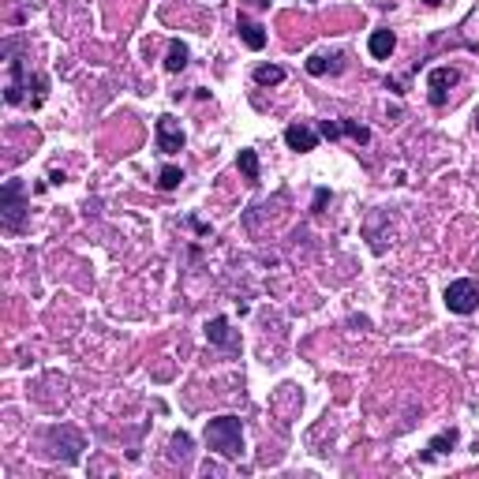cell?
I'll return each mask as SVG.
<instances>
[{
    "instance_id": "1",
    "label": "cell",
    "mask_w": 479,
    "mask_h": 479,
    "mask_svg": "<svg viewBox=\"0 0 479 479\" xmlns=\"http://www.w3.org/2000/svg\"><path fill=\"white\" fill-rule=\"evenodd\" d=\"M202 438H206V446L217 453V457H225V460H240V457H244V423H240V416L210 419L206 431H202Z\"/></svg>"
},
{
    "instance_id": "2",
    "label": "cell",
    "mask_w": 479,
    "mask_h": 479,
    "mask_svg": "<svg viewBox=\"0 0 479 479\" xmlns=\"http://www.w3.org/2000/svg\"><path fill=\"white\" fill-rule=\"evenodd\" d=\"M27 187H23V180H8L4 191H0V225H4L8 236H19L23 225H27Z\"/></svg>"
},
{
    "instance_id": "3",
    "label": "cell",
    "mask_w": 479,
    "mask_h": 479,
    "mask_svg": "<svg viewBox=\"0 0 479 479\" xmlns=\"http://www.w3.org/2000/svg\"><path fill=\"white\" fill-rule=\"evenodd\" d=\"M0 53L8 60V72H12V79H8L4 87V101L8 105H19L23 101V90H27V64H23V38H4V45H0Z\"/></svg>"
},
{
    "instance_id": "4",
    "label": "cell",
    "mask_w": 479,
    "mask_h": 479,
    "mask_svg": "<svg viewBox=\"0 0 479 479\" xmlns=\"http://www.w3.org/2000/svg\"><path fill=\"white\" fill-rule=\"evenodd\" d=\"M442 299H446V307L453 315H472L479 307V281H472V277L449 281L446 292H442Z\"/></svg>"
},
{
    "instance_id": "5",
    "label": "cell",
    "mask_w": 479,
    "mask_h": 479,
    "mask_svg": "<svg viewBox=\"0 0 479 479\" xmlns=\"http://www.w3.org/2000/svg\"><path fill=\"white\" fill-rule=\"evenodd\" d=\"M457 83H460V72H457V67H449V64H446V67H434V72L427 75V90H431L427 98H431V105H434V109L446 105L449 90L457 87Z\"/></svg>"
},
{
    "instance_id": "6",
    "label": "cell",
    "mask_w": 479,
    "mask_h": 479,
    "mask_svg": "<svg viewBox=\"0 0 479 479\" xmlns=\"http://www.w3.org/2000/svg\"><path fill=\"white\" fill-rule=\"evenodd\" d=\"M184 127H180V120L173 113H161L158 116V150L161 153H180L184 150Z\"/></svg>"
},
{
    "instance_id": "7",
    "label": "cell",
    "mask_w": 479,
    "mask_h": 479,
    "mask_svg": "<svg viewBox=\"0 0 479 479\" xmlns=\"http://www.w3.org/2000/svg\"><path fill=\"white\" fill-rule=\"evenodd\" d=\"M319 127H307V124H288L285 127V142H288V150H296V153H311L315 147H319Z\"/></svg>"
},
{
    "instance_id": "8",
    "label": "cell",
    "mask_w": 479,
    "mask_h": 479,
    "mask_svg": "<svg viewBox=\"0 0 479 479\" xmlns=\"http://www.w3.org/2000/svg\"><path fill=\"white\" fill-rule=\"evenodd\" d=\"M206 341H210V345H217V348H225V352H240V337L228 330L225 315H217V319L206 322Z\"/></svg>"
},
{
    "instance_id": "9",
    "label": "cell",
    "mask_w": 479,
    "mask_h": 479,
    "mask_svg": "<svg viewBox=\"0 0 479 479\" xmlns=\"http://www.w3.org/2000/svg\"><path fill=\"white\" fill-rule=\"evenodd\" d=\"M236 30H240V38H244V45L251 49V53H259V49L266 45V30H262V23H255V19H247V15H240V19H236Z\"/></svg>"
},
{
    "instance_id": "10",
    "label": "cell",
    "mask_w": 479,
    "mask_h": 479,
    "mask_svg": "<svg viewBox=\"0 0 479 479\" xmlns=\"http://www.w3.org/2000/svg\"><path fill=\"white\" fill-rule=\"evenodd\" d=\"M367 49H371L374 60H390V53L397 49V38H393V30L379 27V30H371V41H367Z\"/></svg>"
},
{
    "instance_id": "11",
    "label": "cell",
    "mask_w": 479,
    "mask_h": 479,
    "mask_svg": "<svg viewBox=\"0 0 479 479\" xmlns=\"http://www.w3.org/2000/svg\"><path fill=\"white\" fill-rule=\"evenodd\" d=\"M460 442V434H457V427H449V431H442V434H434L431 442H427V453H423V460H431V457H438V453H449L453 446Z\"/></svg>"
},
{
    "instance_id": "12",
    "label": "cell",
    "mask_w": 479,
    "mask_h": 479,
    "mask_svg": "<svg viewBox=\"0 0 479 479\" xmlns=\"http://www.w3.org/2000/svg\"><path fill=\"white\" fill-rule=\"evenodd\" d=\"M341 60H345V56H322V53H315L311 60H307V75H315V79H319V75H330V72H341V67H345V64H341Z\"/></svg>"
},
{
    "instance_id": "13",
    "label": "cell",
    "mask_w": 479,
    "mask_h": 479,
    "mask_svg": "<svg viewBox=\"0 0 479 479\" xmlns=\"http://www.w3.org/2000/svg\"><path fill=\"white\" fill-rule=\"evenodd\" d=\"M236 165H240V173H244V180L251 187L262 180V173H259V153H255V150H240L236 153Z\"/></svg>"
},
{
    "instance_id": "14",
    "label": "cell",
    "mask_w": 479,
    "mask_h": 479,
    "mask_svg": "<svg viewBox=\"0 0 479 479\" xmlns=\"http://www.w3.org/2000/svg\"><path fill=\"white\" fill-rule=\"evenodd\" d=\"M184 67H187V45L184 41H173V45H169V56H165V72L180 75Z\"/></svg>"
},
{
    "instance_id": "15",
    "label": "cell",
    "mask_w": 479,
    "mask_h": 479,
    "mask_svg": "<svg viewBox=\"0 0 479 479\" xmlns=\"http://www.w3.org/2000/svg\"><path fill=\"white\" fill-rule=\"evenodd\" d=\"M255 83H259V87H277V83H285V67L259 64V67H255Z\"/></svg>"
},
{
    "instance_id": "16",
    "label": "cell",
    "mask_w": 479,
    "mask_h": 479,
    "mask_svg": "<svg viewBox=\"0 0 479 479\" xmlns=\"http://www.w3.org/2000/svg\"><path fill=\"white\" fill-rule=\"evenodd\" d=\"M341 135H348V139H356L359 147H367V142H371V127H363L359 120H341Z\"/></svg>"
},
{
    "instance_id": "17",
    "label": "cell",
    "mask_w": 479,
    "mask_h": 479,
    "mask_svg": "<svg viewBox=\"0 0 479 479\" xmlns=\"http://www.w3.org/2000/svg\"><path fill=\"white\" fill-rule=\"evenodd\" d=\"M180 180H184V169L165 165V169L158 173V187H161V191H176V187H180Z\"/></svg>"
},
{
    "instance_id": "18",
    "label": "cell",
    "mask_w": 479,
    "mask_h": 479,
    "mask_svg": "<svg viewBox=\"0 0 479 479\" xmlns=\"http://www.w3.org/2000/svg\"><path fill=\"white\" fill-rule=\"evenodd\" d=\"M169 457H173V460H187V457H191V434H187V431H176V434H173V449H169Z\"/></svg>"
},
{
    "instance_id": "19",
    "label": "cell",
    "mask_w": 479,
    "mask_h": 479,
    "mask_svg": "<svg viewBox=\"0 0 479 479\" xmlns=\"http://www.w3.org/2000/svg\"><path fill=\"white\" fill-rule=\"evenodd\" d=\"M319 135H322V139H341V120H337V124H333V120H322V124H319Z\"/></svg>"
},
{
    "instance_id": "20",
    "label": "cell",
    "mask_w": 479,
    "mask_h": 479,
    "mask_svg": "<svg viewBox=\"0 0 479 479\" xmlns=\"http://www.w3.org/2000/svg\"><path fill=\"white\" fill-rule=\"evenodd\" d=\"M326 202H330V191L319 187V191H315V210H326Z\"/></svg>"
},
{
    "instance_id": "21",
    "label": "cell",
    "mask_w": 479,
    "mask_h": 479,
    "mask_svg": "<svg viewBox=\"0 0 479 479\" xmlns=\"http://www.w3.org/2000/svg\"><path fill=\"white\" fill-rule=\"evenodd\" d=\"M423 4H431V8H438V4H446V0H423Z\"/></svg>"
},
{
    "instance_id": "22",
    "label": "cell",
    "mask_w": 479,
    "mask_h": 479,
    "mask_svg": "<svg viewBox=\"0 0 479 479\" xmlns=\"http://www.w3.org/2000/svg\"><path fill=\"white\" fill-rule=\"evenodd\" d=\"M476 131H479V109H476Z\"/></svg>"
}]
</instances>
